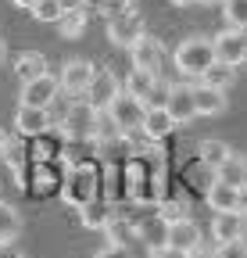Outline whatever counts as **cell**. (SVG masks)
Returning a JSON list of instances; mask_svg holds the SVG:
<instances>
[{
	"mask_svg": "<svg viewBox=\"0 0 247 258\" xmlns=\"http://www.w3.org/2000/svg\"><path fill=\"white\" fill-rule=\"evenodd\" d=\"M61 129H65V140L68 144H90L97 140V129H101V111L86 101H72L61 115Z\"/></svg>",
	"mask_w": 247,
	"mask_h": 258,
	"instance_id": "1",
	"label": "cell"
},
{
	"mask_svg": "<svg viewBox=\"0 0 247 258\" xmlns=\"http://www.w3.org/2000/svg\"><path fill=\"white\" fill-rule=\"evenodd\" d=\"M211 64H215V50H211L208 36H190V40H183L176 47V69H179V76L201 79Z\"/></svg>",
	"mask_w": 247,
	"mask_h": 258,
	"instance_id": "2",
	"label": "cell"
},
{
	"mask_svg": "<svg viewBox=\"0 0 247 258\" xmlns=\"http://www.w3.org/2000/svg\"><path fill=\"white\" fill-rule=\"evenodd\" d=\"M143 104L136 101V97H129L126 90H118L115 97H111V104L104 108V115H108V122H111V129L118 137H129V133H136V129L143 125Z\"/></svg>",
	"mask_w": 247,
	"mask_h": 258,
	"instance_id": "3",
	"label": "cell"
},
{
	"mask_svg": "<svg viewBox=\"0 0 247 258\" xmlns=\"http://www.w3.org/2000/svg\"><path fill=\"white\" fill-rule=\"evenodd\" d=\"M140 36H143V18L136 11H115V15H108V40L115 47H126L129 50Z\"/></svg>",
	"mask_w": 247,
	"mask_h": 258,
	"instance_id": "4",
	"label": "cell"
},
{
	"mask_svg": "<svg viewBox=\"0 0 247 258\" xmlns=\"http://www.w3.org/2000/svg\"><path fill=\"white\" fill-rule=\"evenodd\" d=\"M129 57H133V69L140 72H150V76H161V64H165V43L158 36H143L129 47Z\"/></svg>",
	"mask_w": 247,
	"mask_h": 258,
	"instance_id": "5",
	"label": "cell"
},
{
	"mask_svg": "<svg viewBox=\"0 0 247 258\" xmlns=\"http://www.w3.org/2000/svg\"><path fill=\"white\" fill-rule=\"evenodd\" d=\"M204 244V233H201V226L187 215V219H176V222H165V247L172 251H183V254H190Z\"/></svg>",
	"mask_w": 247,
	"mask_h": 258,
	"instance_id": "6",
	"label": "cell"
},
{
	"mask_svg": "<svg viewBox=\"0 0 247 258\" xmlns=\"http://www.w3.org/2000/svg\"><path fill=\"white\" fill-rule=\"evenodd\" d=\"M211 50H215V61L229 64V69H240L247 61V40H243L240 29H222L219 36L211 40Z\"/></svg>",
	"mask_w": 247,
	"mask_h": 258,
	"instance_id": "7",
	"label": "cell"
},
{
	"mask_svg": "<svg viewBox=\"0 0 247 258\" xmlns=\"http://www.w3.org/2000/svg\"><path fill=\"white\" fill-rule=\"evenodd\" d=\"M161 108H165V115H169L176 125L194 122V118H197V111H194V86H190V83H172Z\"/></svg>",
	"mask_w": 247,
	"mask_h": 258,
	"instance_id": "8",
	"label": "cell"
},
{
	"mask_svg": "<svg viewBox=\"0 0 247 258\" xmlns=\"http://www.w3.org/2000/svg\"><path fill=\"white\" fill-rule=\"evenodd\" d=\"M57 97H61V86H57V76L50 72L36 76L33 83H22V104L29 108H50Z\"/></svg>",
	"mask_w": 247,
	"mask_h": 258,
	"instance_id": "9",
	"label": "cell"
},
{
	"mask_svg": "<svg viewBox=\"0 0 247 258\" xmlns=\"http://www.w3.org/2000/svg\"><path fill=\"white\" fill-rule=\"evenodd\" d=\"M118 90H122V83L115 79L111 69H94V79H90V86L83 90V97H86V104H94L97 111H104Z\"/></svg>",
	"mask_w": 247,
	"mask_h": 258,
	"instance_id": "10",
	"label": "cell"
},
{
	"mask_svg": "<svg viewBox=\"0 0 247 258\" xmlns=\"http://www.w3.org/2000/svg\"><path fill=\"white\" fill-rule=\"evenodd\" d=\"M50 108H29V104H22L18 108V115H15V129L25 137V140H40V137H47L50 133Z\"/></svg>",
	"mask_w": 247,
	"mask_h": 258,
	"instance_id": "11",
	"label": "cell"
},
{
	"mask_svg": "<svg viewBox=\"0 0 247 258\" xmlns=\"http://www.w3.org/2000/svg\"><path fill=\"white\" fill-rule=\"evenodd\" d=\"M90 79H94V64H90V61H83V57H72V61H65V69H61L57 86H61V93H72V97H79V93L90 86Z\"/></svg>",
	"mask_w": 247,
	"mask_h": 258,
	"instance_id": "12",
	"label": "cell"
},
{
	"mask_svg": "<svg viewBox=\"0 0 247 258\" xmlns=\"http://www.w3.org/2000/svg\"><path fill=\"white\" fill-rule=\"evenodd\" d=\"M243 222H247V215H240V212H215V219H211V240H215V244H233V240H240Z\"/></svg>",
	"mask_w": 247,
	"mask_h": 258,
	"instance_id": "13",
	"label": "cell"
},
{
	"mask_svg": "<svg viewBox=\"0 0 247 258\" xmlns=\"http://www.w3.org/2000/svg\"><path fill=\"white\" fill-rule=\"evenodd\" d=\"M194 111L211 118V115H222L226 111V90H215L204 83H194Z\"/></svg>",
	"mask_w": 247,
	"mask_h": 258,
	"instance_id": "14",
	"label": "cell"
},
{
	"mask_svg": "<svg viewBox=\"0 0 247 258\" xmlns=\"http://www.w3.org/2000/svg\"><path fill=\"white\" fill-rule=\"evenodd\" d=\"M204 201L211 212H240V190L222 183V179H215L208 190H204Z\"/></svg>",
	"mask_w": 247,
	"mask_h": 258,
	"instance_id": "15",
	"label": "cell"
},
{
	"mask_svg": "<svg viewBox=\"0 0 247 258\" xmlns=\"http://www.w3.org/2000/svg\"><path fill=\"white\" fill-rule=\"evenodd\" d=\"M65 198L72 201V205H86V201H94L97 198V176H94V169H86V165H79L75 172H72V190H65Z\"/></svg>",
	"mask_w": 247,
	"mask_h": 258,
	"instance_id": "16",
	"label": "cell"
},
{
	"mask_svg": "<svg viewBox=\"0 0 247 258\" xmlns=\"http://www.w3.org/2000/svg\"><path fill=\"white\" fill-rule=\"evenodd\" d=\"M172 129H176V122L165 115V108H147V111H143V125H140V133H143L147 140H165Z\"/></svg>",
	"mask_w": 247,
	"mask_h": 258,
	"instance_id": "17",
	"label": "cell"
},
{
	"mask_svg": "<svg viewBox=\"0 0 247 258\" xmlns=\"http://www.w3.org/2000/svg\"><path fill=\"white\" fill-rule=\"evenodd\" d=\"M215 179H222V183H229V186H247V158L243 154H229L219 169H215Z\"/></svg>",
	"mask_w": 247,
	"mask_h": 258,
	"instance_id": "18",
	"label": "cell"
},
{
	"mask_svg": "<svg viewBox=\"0 0 247 258\" xmlns=\"http://www.w3.org/2000/svg\"><path fill=\"white\" fill-rule=\"evenodd\" d=\"M229 154H233V147H229L226 140L208 137V140H201V144H197V161H201V165H208V169H219Z\"/></svg>",
	"mask_w": 247,
	"mask_h": 258,
	"instance_id": "19",
	"label": "cell"
},
{
	"mask_svg": "<svg viewBox=\"0 0 247 258\" xmlns=\"http://www.w3.org/2000/svg\"><path fill=\"white\" fill-rule=\"evenodd\" d=\"M15 72H18L22 83H33L36 76L47 72V57H43L40 50H25V54H18V61H15Z\"/></svg>",
	"mask_w": 247,
	"mask_h": 258,
	"instance_id": "20",
	"label": "cell"
},
{
	"mask_svg": "<svg viewBox=\"0 0 247 258\" xmlns=\"http://www.w3.org/2000/svg\"><path fill=\"white\" fill-rule=\"evenodd\" d=\"M161 76H150V72H140V69H133L129 76H126V86H122V90H126L129 97H136V101L143 104L147 101V97H150V90H154V83H158Z\"/></svg>",
	"mask_w": 247,
	"mask_h": 258,
	"instance_id": "21",
	"label": "cell"
},
{
	"mask_svg": "<svg viewBox=\"0 0 247 258\" xmlns=\"http://www.w3.org/2000/svg\"><path fill=\"white\" fill-rule=\"evenodd\" d=\"M86 22L90 15L86 11H65L57 18V32H61V40H79L83 32H86Z\"/></svg>",
	"mask_w": 247,
	"mask_h": 258,
	"instance_id": "22",
	"label": "cell"
},
{
	"mask_svg": "<svg viewBox=\"0 0 247 258\" xmlns=\"http://www.w3.org/2000/svg\"><path fill=\"white\" fill-rule=\"evenodd\" d=\"M111 219L115 215H111V208L104 201H86L83 205V226H86V230H104Z\"/></svg>",
	"mask_w": 247,
	"mask_h": 258,
	"instance_id": "23",
	"label": "cell"
},
{
	"mask_svg": "<svg viewBox=\"0 0 247 258\" xmlns=\"http://www.w3.org/2000/svg\"><path fill=\"white\" fill-rule=\"evenodd\" d=\"M18 230H22V215L11 205L0 201V244H11L18 237Z\"/></svg>",
	"mask_w": 247,
	"mask_h": 258,
	"instance_id": "24",
	"label": "cell"
},
{
	"mask_svg": "<svg viewBox=\"0 0 247 258\" xmlns=\"http://www.w3.org/2000/svg\"><path fill=\"white\" fill-rule=\"evenodd\" d=\"M233 76H236V69H229V64H219V61H215L211 64V69L197 79V83H204V86H215V90H226L229 83H233Z\"/></svg>",
	"mask_w": 247,
	"mask_h": 258,
	"instance_id": "25",
	"label": "cell"
},
{
	"mask_svg": "<svg viewBox=\"0 0 247 258\" xmlns=\"http://www.w3.org/2000/svg\"><path fill=\"white\" fill-rule=\"evenodd\" d=\"M222 15L229 22V29H247V0H222Z\"/></svg>",
	"mask_w": 247,
	"mask_h": 258,
	"instance_id": "26",
	"label": "cell"
},
{
	"mask_svg": "<svg viewBox=\"0 0 247 258\" xmlns=\"http://www.w3.org/2000/svg\"><path fill=\"white\" fill-rule=\"evenodd\" d=\"M61 15H65V11H61L57 0H36V4H33V18L36 22H57Z\"/></svg>",
	"mask_w": 247,
	"mask_h": 258,
	"instance_id": "27",
	"label": "cell"
},
{
	"mask_svg": "<svg viewBox=\"0 0 247 258\" xmlns=\"http://www.w3.org/2000/svg\"><path fill=\"white\" fill-rule=\"evenodd\" d=\"M187 215H190L187 201H161V219H165V222H176V219H187Z\"/></svg>",
	"mask_w": 247,
	"mask_h": 258,
	"instance_id": "28",
	"label": "cell"
},
{
	"mask_svg": "<svg viewBox=\"0 0 247 258\" xmlns=\"http://www.w3.org/2000/svg\"><path fill=\"white\" fill-rule=\"evenodd\" d=\"M190 183H194V186H197V190L204 194V190H208V186L215 183V169H208V165H197V169L190 172Z\"/></svg>",
	"mask_w": 247,
	"mask_h": 258,
	"instance_id": "29",
	"label": "cell"
},
{
	"mask_svg": "<svg viewBox=\"0 0 247 258\" xmlns=\"http://www.w3.org/2000/svg\"><path fill=\"white\" fill-rule=\"evenodd\" d=\"M169 86H172V83H161V79H158V83H154V90H150V97L143 101V108H161L165 97H169Z\"/></svg>",
	"mask_w": 247,
	"mask_h": 258,
	"instance_id": "30",
	"label": "cell"
},
{
	"mask_svg": "<svg viewBox=\"0 0 247 258\" xmlns=\"http://www.w3.org/2000/svg\"><path fill=\"white\" fill-rule=\"evenodd\" d=\"M215 258H247V247L240 240L233 244H215Z\"/></svg>",
	"mask_w": 247,
	"mask_h": 258,
	"instance_id": "31",
	"label": "cell"
},
{
	"mask_svg": "<svg viewBox=\"0 0 247 258\" xmlns=\"http://www.w3.org/2000/svg\"><path fill=\"white\" fill-rule=\"evenodd\" d=\"M94 258H129V251H126V247H118V244H108V247H101Z\"/></svg>",
	"mask_w": 247,
	"mask_h": 258,
	"instance_id": "32",
	"label": "cell"
},
{
	"mask_svg": "<svg viewBox=\"0 0 247 258\" xmlns=\"http://www.w3.org/2000/svg\"><path fill=\"white\" fill-rule=\"evenodd\" d=\"M150 258H190V254H183V251H172V247H154Z\"/></svg>",
	"mask_w": 247,
	"mask_h": 258,
	"instance_id": "33",
	"label": "cell"
},
{
	"mask_svg": "<svg viewBox=\"0 0 247 258\" xmlns=\"http://www.w3.org/2000/svg\"><path fill=\"white\" fill-rule=\"evenodd\" d=\"M57 4H61V11H86L90 0H57Z\"/></svg>",
	"mask_w": 247,
	"mask_h": 258,
	"instance_id": "34",
	"label": "cell"
},
{
	"mask_svg": "<svg viewBox=\"0 0 247 258\" xmlns=\"http://www.w3.org/2000/svg\"><path fill=\"white\" fill-rule=\"evenodd\" d=\"M0 258H25L18 247H11V244H0Z\"/></svg>",
	"mask_w": 247,
	"mask_h": 258,
	"instance_id": "35",
	"label": "cell"
},
{
	"mask_svg": "<svg viewBox=\"0 0 247 258\" xmlns=\"http://www.w3.org/2000/svg\"><path fill=\"white\" fill-rule=\"evenodd\" d=\"M190 258H215V247H197V251H190Z\"/></svg>",
	"mask_w": 247,
	"mask_h": 258,
	"instance_id": "36",
	"label": "cell"
},
{
	"mask_svg": "<svg viewBox=\"0 0 247 258\" xmlns=\"http://www.w3.org/2000/svg\"><path fill=\"white\" fill-rule=\"evenodd\" d=\"M11 4H15V8H22V11H33L36 0H11Z\"/></svg>",
	"mask_w": 247,
	"mask_h": 258,
	"instance_id": "37",
	"label": "cell"
},
{
	"mask_svg": "<svg viewBox=\"0 0 247 258\" xmlns=\"http://www.w3.org/2000/svg\"><path fill=\"white\" fill-rule=\"evenodd\" d=\"M8 144H11V140H8V129H4V125H0V154H4V151H8Z\"/></svg>",
	"mask_w": 247,
	"mask_h": 258,
	"instance_id": "38",
	"label": "cell"
},
{
	"mask_svg": "<svg viewBox=\"0 0 247 258\" xmlns=\"http://www.w3.org/2000/svg\"><path fill=\"white\" fill-rule=\"evenodd\" d=\"M240 215H247V186H240Z\"/></svg>",
	"mask_w": 247,
	"mask_h": 258,
	"instance_id": "39",
	"label": "cell"
},
{
	"mask_svg": "<svg viewBox=\"0 0 247 258\" xmlns=\"http://www.w3.org/2000/svg\"><path fill=\"white\" fill-rule=\"evenodd\" d=\"M240 244L247 247V222H243V230H240Z\"/></svg>",
	"mask_w": 247,
	"mask_h": 258,
	"instance_id": "40",
	"label": "cell"
},
{
	"mask_svg": "<svg viewBox=\"0 0 247 258\" xmlns=\"http://www.w3.org/2000/svg\"><path fill=\"white\" fill-rule=\"evenodd\" d=\"M4 57H8V43H4V40H0V61H4Z\"/></svg>",
	"mask_w": 247,
	"mask_h": 258,
	"instance_id": "41",
	"label": "cell"
},
{
	"mask_svg": "<svg viewBox=\"0 0 247 258\" xmlns=\"http://www.w3.org/2000/svg\"><path fill=\"white\" fill-rule=\"evenodd\" d=\"M172 4H179V8H183V4H194V0H172Z\"/></svg>",
	"mask_w": 247,
	"mask_h": 258,
	"instance_id": "42",
	"label": "cell"
},
{
	"mask_svg": "<svg viewBox=\"0 0 247 258\" xmlns=\"http://www.w3.org/2000/svg\"><path fill=\"white\" fill-rule=\"evenodd\" d=\"M194 4H215V0H194Z\"/></svg>",
	"mask_w": 247,
	"mask_h": 258,
	"instance_id": "43",
	"label": "cell"
},
{
	"mask_svg": "<svg viewBox=\"0 0 247 258\" xmlns=\"http://www.w3.org/2000/svg\"><path fill=\"white\" fill-rule=\"evenodd\" d=\"M243 40H247V29H243Z\"/></svg>",
	"mask_w": 247,
	"mask_h": 258,
	"instance_id": "44",
	"label": "cell"
}]
</instances>
